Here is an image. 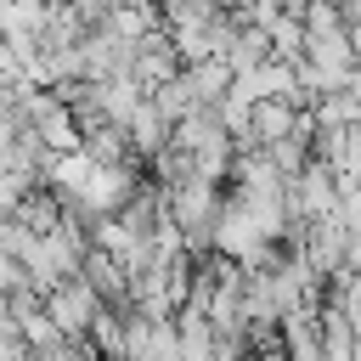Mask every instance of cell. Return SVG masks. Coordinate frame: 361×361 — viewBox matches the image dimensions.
Masks as SVG:
<instances>
[{"label": "cell", "mask_w": 361, "mask_h": 361, "mask_svg": "<svg viewBox=\"0 0 361 361\" xmlns=\"http://www.w3.org/2000/svg\"><path fill=\"white\" fill-rule=\"evenodd\" d=\"M45 310H51V322H56L62 338H90V327H96V316L107 310V299L90 288L85 271H73V276H62V282L45 288Z\"/></svg>", "instance_id": "cell-1"}, {"label": "cell", "mask_w": 361, "mask_h": 361, "mask_svg": "<svg viewBox=\"0 0 361 361\" xmlns=\"http://www.w3.org/2000/svg\"><path fill=\"white\" fill-rule=\"evenodd\" d=\"M68 6H73L79 17H90V23H102V17H107L113 6H124V0H68Z\"/></svg>", "instance_id": "cell-2"}]
</instances>
